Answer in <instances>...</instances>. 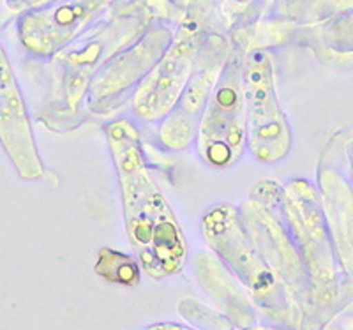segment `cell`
<instances>
[{"mask_svg":"<svg viewBox=\"0 0 353 330\" xmlns=\"http://www.w3.org/2000/svg\"><path fill=\"white\" fill-rule=\"evenodd\" d=\"M119 187L125 231L145 272L163 279L181 272L188 258L182 228L145 161L138 129L128 121L105 127Z\"/></svg>","mask_w":353,"mask_h":330,"instance_id":"cell-1","label":"cell"},{"mask_svg":"<svg viewBox=\"0 0 353 330\" xmlns=\"http://www.w3.org/2000/svg\"><path fill=\"white\" fill-rule=\"evenodd\" d=\"M248 147L242 71L237 64L226 65L201 117L196 134L200 159L210 168L225 169L237 165Z\"/></svg>","mask_w":353,"mask_h":330,"instance_id":"cell-2","label":"cell"},{"mask_svg":"<svg viewBox=\"0 0 353 330\" xmlns=\"http://www.w3.org/2000/svg\"><path fill=\"white\" fill-rule=\"evenodd\" d=\"M248 147L258 161H283L292 149V129L277 99L270 59L263 52L249 56L242 71Z\"/></svg>","mask_w":353,"mask_h":330,"instance_id":"cell-3","label":"cell"},{"mask_svg":"<svg viewBox=\"0 0 353 330\" xmlns=\"http://www.w3.org/2000/svg\"><path fill=\"white\" fill-rule=\"evenodd\" d=\"M203 238L223 258V262L260 295L276 288V276L263 262L260 251L251 244L241 214L230 205H216L203 216Z\"/></svg>","mask_w":353,"mask_h":330,"instance_id":"cell-4","label":"cell"},{"mask_svg":"<svg viewBox=\"0 0 353 330\" xmlns=\"http://www.w3.org/2000/svg\"><path fill=\"white\" fill-rule=\"evenodd\" d=\"M219 68L217 61L205 62L203 59L198 62V68L189 78L175 108L161 121L157 129L161 145L166 150L182 152L196 141L201 117L221 78Z\"/></svg>","mask_w":353,"mask_h":330,"instance_id":"cell-5","label":"cell"},{"mask_svg":"<svg viewBox=\"0 0 353 330\" xmlns=\"http://www.w3.org/2000/svg\"><path fill=\"white\" fill-rule=\"evenodd\" d=\"M188 53V50L179 48L141 81L132 99V110L140 121L161 122L175 108L182 90L193 74Z\"/></svg>","mask_w":353,"mask_h":330,"instance_id":"cell-6","label":"cell"},{"mask_svg":"<svg viewBox=\"0 0 353 330\" xmlns=\"http://www.w3.org/2000/svg\"><path fill=\"white\" fill-rule=\"evenodd\" d=\"M96 272L105 279L122 285H137L140 281V269L128 254L113 249H101L97 254Z\"/></svg>","mask_w":353,"mask_h":330,"instance_id":"cell-7","label":"cell"},{"mask_svg":"<svg viewBox=\"0 0 353 330\" xmlns=\"http://www.w3.org/2000/svg\"><path fill=\"white\" fill-rule=\"evenodd\" d=\"M97 2H99V0H80V2H77V4L62 6V8L55 9V12H53V17H52V21L55 27H59L62 30L61 39L59 41H62L64 37H68L69 30L81 23V21L85 20V17H87L88 9L96 8Z\"/></svg>","mask_w":353,"mask_h":330,"instance_id":"cell-8","label":"cell"},{"mask_svg":"<svg viewBox=\"0 0 353 330\" xmlns=\"http://www.w3.org/2000/svg\"><path fill=\"white\" fill-rule=\"evenodd\" d=\"M152 330H188V329H182V327H175V325H163V327H156Z\"/></svg>","mask_w":353,"mask_h":330,"instance_id":"cell-9","label":"cell"}]
</instances>
